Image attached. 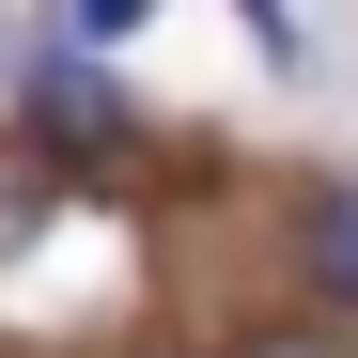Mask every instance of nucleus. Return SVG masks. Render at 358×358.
<instances>
[{"label": "nucleus", "instance_id": "obj_1", "mask_svg": "<svg viewBox=\"0 0 358 358\" xmlns=\"http://www.w3.org/2000/svg\"><path fill=\"white\" fill-rule=\"evenodd\" d=\"M31 156H125V94L78 47H47V78H31Z\"/></svg>", "mask_w": 358, "mask_h": 358}, {"label": "nucleus", "instance_id": "obj_2", "mask_svg": "<svg viewBox=\"0 0 358 358\" xmlns=\"http://www.w3.org/2000/svg\"><path fill=\"white\" fill-rule=\"evenodd\" d=\"M296 265H312V296H327V312H358V187H327V203H312Z\"/></svg>", "mask_w": 358, "mask_h": 358}, {"label": "nucleus", "instance_id": "obj_3", "mask_svg": "<svg viewBox=\"0 0 358 358\" xmlns=\"http://www.w3.org/2000/svg\"><path fill=\"white\" fill-rule=\"evenodd\" d=\"M31 218H47V156H0V265L31 250Z\"/></svg>", "mask_w": 358, "mask_h": 358}, {"label": "nucleus", "instance_id": "obj_4", "mask_svg": "<svg viewBox=\"0 0 358 358\" xmlns=\"http://www.w3.org/2000/svg\"><path fill=\"white\" fill-rule=\"evenodd\" d=\"M250 358H358V343H250Z\"/></svg>", "mask_w": 358, "mask_h": 358}]
</instances>
